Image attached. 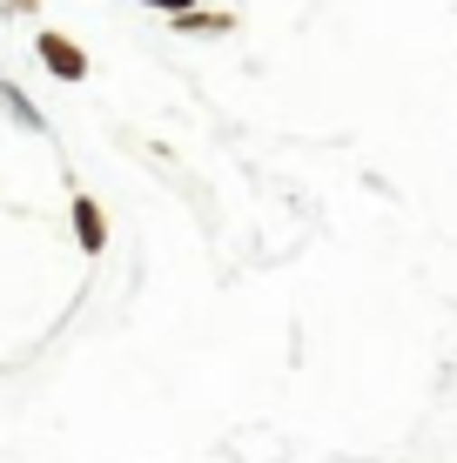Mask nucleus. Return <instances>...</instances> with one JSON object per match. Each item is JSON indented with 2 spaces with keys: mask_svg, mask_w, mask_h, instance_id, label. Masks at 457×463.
<instances>
[{
  "mask_svg": "<svg viewBox=\"0 0 457 463\" xmlns=\"http://www.w3.org/2000/svg\"><path fill=\"white\" fill-rule=\"evenodd\" d=\"M34 54H41V68L54 74V81H88V54H81V41H68V34H54V27H47V34L34 41Z\"/></svg>",
  "mask_w": 457,
  "mask_h": 463,
  "instance_id": "f257e3e1",
  "label": "nucleus"
},
{
  "mask_svg": "<svg viewBox=\"0 0 457 463\" xmlns=\"http://www.w3.org/2000/svg\"><path fill=\"white\" fill-rule=\"evenodd\" d=\"M74 242H81V255H101L108 249V215L94 195H74Z\"/></svg>",
  "mask_w": 457,
  "mask_h": 463,
  "instance_id": "f03ea898",
  "label": "nucleus"
},
{
  "mask_svg": "<svg viewBox=\"0 0 457 463\" xmlns=\"http://www.w3.org/2000/svg\"><path fill=\"white\" fill-rule=\"evenodd\" d=\"M0 108H7V115H14V121H21V128H34V135H41V128H47V121H41V108H34V101H27V94H21V88H14V81H0Z\"/></svg>",
  "mask_w": 457,
  "mask_h": 463,
  "instance_id": "7ed1b4c3",
  "label": "nucleus"
},
{
  "mask_svg": "<svg viewBox=\"0 0 457 463\" xmlns=\"http://www.w3.org/2000/svg\"><path fill=\"white\" fill-rule=\"evenodd\" d=\"M176 27H182V34H229L235 14H195V7H188V14H176Z\"/></svg>",
  "mask_w": 457,
  "mask_h": 463,
  "instance_id": "20e7f679",
  "label": "nucleus"
},
{
  "mask_svg": "<svg viewBox=\"0 0 457 463\" xmlns=\"http://www.w3.org/2000/svg\"><path fill=\"white\" fill-rule=\"evenodd\" d=\"M141 7H155V14H188L195 0H141Z\"/></svg>",
  "mask_w": 457,
  "mask_h": 463,
  "instance_id": "39448f33",
  "label": "nucleus"
},
{
  "mask_svg": "<svg viewBox=\"0 0 457 463\" xmlns=\"http://www.w3.org/2000/svg\"><path fill=\"white\" fill-rule=\"evenodd\" d=\"M0 7H21V14H27V7H34V0H0Z\"/></svg>",
  "mask_w": 457,
  "mask_h": 463,
  "instance_id": "423d86ee",
  "label": "nucleus"
}]
</instances>
